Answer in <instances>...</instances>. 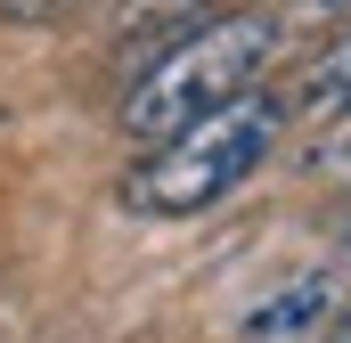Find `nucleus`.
<instances>
[{
  "label": "nucleus",
  "mask_w": 351,
  "mask_h": 343,
  "mask_svg": "<svg viewBox=\"0 0 351 343\" xmlns=\"http://www.w3.org/2000/svg\"><path fill=\"white\" fill-rule=\"evenodd\" d=\"M278 41H286V25H278L269 8H229V16H204V25H188L172 49H164L139 82L123 90L114 123L147 147V139L180 131V123L213 115L221 98L254 90V82H262V66L278 58Z\"/></svg>",
  "instance_id": "2"
},
{
  "label": "nucleus",
  "mask_w": 351,
  "mask_h": 343,
  "mask_svg": "<svg viewBox=\"0 0 351 343\" xmlns=\"http://www.w3.org/2000/svg\"><path fill=\"white\" fill-rule=\"evenodd\" d=\"M286 90H237V98H221L213 115H196V123H180L164 139H147V156L123 172V213H139V221H188V213H213L229 188H245L254 172L269 164V147H278V131H286Z\"/></svg>",
  "instance_id": "1"
},
{
  "label": "nucleus",
  "mask_w": 351,
  "mask_h": 343,
  "mask_svg": "<svg viewBox=\"0 0 351 343\" xmlns=\"http://www.w3.org/2000/svg\"><path fill=\"white\" fill-rule=\"evenodd\" d=\"M351 0H302V16H343Z\"/></svg>",
  "instance_id": "5"
},
{
  "label": "nucleus",
  "mask_w": 351,
  "mask_h": 343,
  "mask_svg": "<svg viewBox=\"0 0 351 343\" xmlns=\"http://www.w3.org/2000/svg\"><path fill=\"white\" fill-rule=\"evenodd\" d=\"M343 106H351V98H343Z\"/></svg>",
  "instance_id": "7"
},
{
  "label": "nucleus",
  "mask_w": 351,
  "mask_h": 343,
  "mask_svg": "<svg viewBox=\"0 0 351 343\" xmlns=\"http://www.w3.org/2000/svg\"><path fill=\"white\" fill-rule=\"evenodd\" d=\"M58 8H74V0H0V16H16V25H41V16H58Z\"/></svg>",
  "instance_id": "4"
},
{
  "label": "nucleus",
  "mask_w": 351,
  "mask_h": 343,
  "mask_svg": "<svg viewBox=\"0 0 351 343\" xmlns=\"http://www.w3.org/2000/svg\"><path fill=\"white\" fill-rule=\"evenodd\" d=\"M335 343H351V335H335Z\"/></svg>",
  "instance_id": "6"
},
{
  "label": "nucleus",
  "mask_w": 351,
  "mask_h": 343,
  "mask_svg": "<svg viewBox=\"0 0 351 343\" xmlns=\"http://www.w3.org/2000/svg\"><path fill=\"white\" fill-rule=\"evenodd\" d=\"M327 278H294V286H278V303H262V311H245V343H286L302 335L311 319H327Z\"/></svg>",
  "instance_id": "3"
}]
</instances>
